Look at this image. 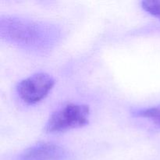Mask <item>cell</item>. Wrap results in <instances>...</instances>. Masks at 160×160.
Segmentation results:
<instances>
[{"label":"cell","mask_w":160,"mask_h":160,"mask_svg":"<svg viewBox=\"0 0 160 160\" xmlns=\"http://www.w3.org/2000/svg\"><path fill=\"white\" fill-rule=\"evenodd\" d=\"M89 115L88 106L70 103L52 114L45 124V131L58 134L82 128L88 123Z\"/></svg>","instance_id":"1"},{"label":"cell","mask_w":160,"mask_h":160,"mask_svg":"<svg viewBox=\"0 0 160 160\" xmlns=\"http://www.w3.org/2000/svg\"><path fill=\"white\" fill-rule=\"evenodd\" d=\"M134 117L151 119L156 124L160 126V106L142 109L133 112Z\"/></svg>","instance_id":"4"},{"label":"cell","mask_w":160,"mask_h":160,"mask_svg":"<svg viewBox=\"0 0 160 160\" xmlns=\"http://www.w3.org/2000/svg\"><path fill=\"white\" fill-rule=\"evenodd\" d=\"M65 151L54 144H38L25 150L19 160H64Z\"/></svg>","instance_id":"3"},{"label":"cell","mask_w":160,"mask_h":160,"mask_svg":"<svg viewBox=\"0 0 160 160\" xmlns=\"http://www.w3.org/2000/svg\"><path fill=\"white\" fill-rule=\"evenodd\" d=\"M54 84V79L48 73H35L20 81L17 87V92L23 102L34 105L48 95Z\"/></svg>","instance_id":"2"},{"label":"cell","mask_w":160,"mask_h":160,"mask_svg":"<svg viewBox=\"0 0 160 160\" xmlns=\"http://www.w3.org/2000/svg\"><path fill=\"white\" fill-rule=\"evenodd\" d=\"M144 10L160 20V0H147L142 2Z\"/></svg>","instance_id":"5"}]
</instances>
